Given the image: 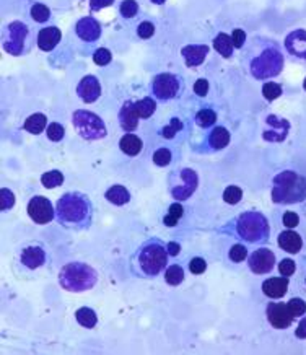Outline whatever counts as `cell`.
Returning a JSON list of instances; mask_svg holds the SVG:
<instances>
[{
  "label": "cell",
  "mask_w": 306,
  "mask_h": 355,
  "mask_svg": "<svg viewBox=\"0 0 306 355\" xmlns=\"http://www.w3.org/2000/svg\"><path fill=\"white\" fill-rule=\"evenodd\" d=\"M240 62L254 80L266 82L280 76L285 67V54L276 40L254 35L241 49Z\"/></svg>",
  "instance_id": "6da1fadb"
},
{
  "label": "cell",
  "mask_w": 306,
  "mask_h": 355,
  "mask_svg": "<svg viewBox=\"0 0 306 355\" xmlns=\"http://www.w3.org/2000/svg\"><path fill=\"white\" fill-rule=\"evenodd\" d=\"M55 218L69 230H83L91 225L93 204L82 193H67L60 196L55 204Z\"/></svg>",
  "instance_id": "7a4b0ae2"
},
{
  "label": "cell",
  "mask_w": 306,
  "mask_h": 355,
  "mask_svg": "<svg viewBox=\"0 0 306 355\" xmlns=\"http://www.w3.org/2000/svg\"><path fill=\"white\" fill-rule=\"evenodd\" d=\"M271 199L276 204H298L306 199V176L285 170L273 176Z\"/></svg>",
  "instance_id": "3957f363"
},
{
  "label": "cell",
  "mask_w": 306,
  "mask_h": 355,
  "mask_svg": "<svg viewBox=\"0 0 306 355\" xmlns=\"http://www.w3.org/2000/svg\"><path fill=\"white\" fill-rule=\"evenodd\" d=\"M233 235L249 245L267 243L271 236V225L267 217L258 210L241 212L233 220Z\"/></svg>",
  "instance_id": "277c9868"
},
{
  "label": "cell",
  "mask_w": 306,
  "mask_h": 355,
  "mask_svg": "<svg viewBox=\"0 0 306 355\" xmlns=\"http://www.w3.org/2000/svg\"><path fill=\"white\" fill-rule=\"evenodd\" d=\"M98 282V272L90 264L72 261L59 270V284L64 291L82 293L90 291Z\"/></svg>",
  "instance_id": "5b68a950"
},
{
  "label": "cell",
  "mask_w": 306,
  "mask_h": 355,
  "mask_svg": "<svg viewBox=\"0 0 306 355\" xmlns=\"http://www.w3.org/2000/svg\"><path fill=\"white\" fill-rule=\"evenodd\" d=\"M36 43V38L28 23L13 20L7 23L2 30V48L12 58H23L30 54Z\"/></svg>",
  "instance_id": "8992f818"
},
{
  "label": "cell",
  "mask_w": 306,
  "mask_h": 355,
  "mask_svg": "<svg viewBox=\"0 0 306 355\" xmlns=\"http://www.w3.org/2000/svg\"><path fill=\"white\" fill-rule=\"evenodd\" d=\"M168 258L170 253L166 250V245L156 238H152L138 248L136 263L141 274L152 279L156 277L165 268H168Z\"/></svg>",
  "instance_id": "52a82bcc"
},
{
  "label": "cell",
  "mask_w": 306,
  "mask_h": 355,
  "mask_svg": "<svg viewBox=\"0 0 306 355\" xmlns=\"http://www.w3.org/2000/svg\"><path fill=\"white\" fill-rule=\"evenodd\" d=\"M184 78L173 72H160L152 78L150 93L156 101L166 103L178 100L184 93Z\"/></svg>",
  "instance_id": "ba28073f"
},
{
  "label": "cell",
  "mask_w": 306,
  "mask_h": 355,
  "mask_svg": "<svg viewBox=\"0 0 306 355\" xmlns=\"http://www.w3.org/2000/svg\"><path fill=\"white\" fill-rule=\"evenodd\" d=\"M72 124H73V129L77 130V134L80 135L82 139L90 140V142L101 140L108 135V129H106L105 121L101 119L98 114L93 113V111H88V110L73 111Z\"/></svg>",
  "instance_id": "9c48e42d"
},
{
  "label": "cell",
  "mask_w": 306,
  "mask_h": 355,
  "mask_svg": "<svg viewBox=\"0 0 306 355\" xmlns=\"http://www.w3.org/2000/svg\"><path fill=\"white\" fill-rule=\"evenodd\" d=\"M170 194L178 202L188 200L197 191L199 176L191 168H179L174 170L168 178Z\"/></svg>",
  "instance_id": "30bf717a"
},
{
  "label": "cell",
  "mask_w": 306,
  "mask_h": 355,
  "mask_svg": "<svg viewBox=\"0 0 306 355\" xmlns=\"http://www.w3.org/2000/svg\"><path fill=\"white\" fill-rule=\"evenodd\" d=\"M289 134H290L289 119L280 118V116L277 114H269L266 121H264L262 139L266 140V142L280 144L289 137Z\"/></svg>",
  "instance_id": "8fae6325"
},
{
  "label": "cell",
  "mask_w": 306,
  "mask_h": 355,
  "mask_svg": "<svg viewBox=\"0 0 306 355\" xmlns=\"http://www.w3.org/2000/svg\"><path fill=\"white\" fill-rule=\"evenodd\" d=\"M73 31H75L77 38L85 44L98 43L101 36H103V26H101L100 20H96L91 15L78 18L75 26H73Z\"/></svg>",
  "instance_id": "7c38bea8"
},
{
  "label": "cell",
  "mask_w": 306,
  "mask_h": 355,
  "mask_svg": "<svg viewBox=\"0 0 306 355\" xmlns=\"http://www.w3.org/2000/svg\"><path fill=\"white\" fill-rule=\"evenodd\" d=\"M28 216L38 225H46L55 218V209L44 196H33L28 202Z\"/></svg>",
  "instance_id": "4fadbf2b"
},
{
  "label": "cell",
  "mask_w": 306,
  "mask_h": 355,
  "mask_svg": "<svg viewBox=\"0 0 306 355\" xmlns=\"http://www.w3.org/2000/svg\"><path fill=\"white\" fill-rule=\"evenodd\" d=\"M248 268L253 274L264 275L276 268V254L269 248H259L248 256Z\"/></svg>",
  "instance_id": "5bb4252c"
},
{
  "label": "cell",
  "mask_w": 306,
  "mask_h": 355,
  "mask_svg": "<svg viewBox=\"0 0 306 355\" xmlns=\"http://www.w3.org/2000/svg\"><path fill=\"white\" fill-rule=\"evenodd\" d=\"M266 316H267L269 324L276 329L290 328V324L294 323V320H295V318L291 316L287 303H282V302L269 303L266 308Z\"/></svg>",
  "instance_id": "9a60e30c"
},
{
  "label": "cell",
  "mask_w": 306,
  "mask_h": 355,
  "mask_svg": "<svg viewBox=\"0 0 306 355\" xmlns=\"http://www.w3.org/2000/svg\"><path fill=\"white\" fill-rule=\"evenodd\" d=\"M75 93L78 96V100L85 103V105H93L100 100L101 93H103V88H101V83L98 80V77L95 76H85L80 78V82L77 83Z\"/></svg>",
  "instance_id": "2e32d148"
},
{
  "label": "cell",
  "mask_w": 306,
  "mask_h": 355,
  "mask_svg": "<svg viewBox=\"0 0 306 355\" xmlns=\"http://www.w3.org/2000/svg\"><path fill=\"white\" fill-rule=\"evenodd\" d=\"M284 48L290 58L306 62V30L298 28L290 31L284 40Z\"/></svg>",
  "instance_id": "e0dca14e"
},
{
  "label": "cell",
  "mask_w": 306,
  "mask_h": 355,
  "mask_svg": "<svg viewBox=\"0 0 306 355\" xmlns=\"http://www.w3.org/2000/svg\"><path fill=\"white\" fill-rule=\"evenodd\" d=\"M208 53H210V48L207 44H186L181 48V58L189 69L201 67L206 62Z\"/></svg>",
  "instance_id": "ac0fdd59"
},
{
  "label": "cell",
  "mask_w": 306,
  "mask_h": 355,
  "mask_svg": "<svg viewBox=\"0 0 306 355\" xmlns=\"http://www.w3.org/2000/svg\"><path fill=\"white\" fill-rule=\"evenodd\" d=\"M60 40H62V31H60L59 26L54 25L43 26L36 35V44L43 53H53L59 46Z\"/></svg>",
  "instance_id": "d6986e66"
},
{
  "label": "cell",
  "mask_w": 306,
  "mask_h": 355,
  "mask_svg": "<svg viewBox=\"0 0 306 355\" xmlns=\"http://www.w3.org/2000/svg\"><path fill=\"white\" fill-rule=\"evenodd\" d=\"M118 121H119L120 129H123L124 132H134V130L138 128L141 116L137 113L136 101L127 100L123 103V106H120L118 111Z\"/></svg>",
  "instance_id": "ffe728a7"
},
{
  "label": "cell",
  "mask_w": 306,
  "mask_h": 355,
  "mask_svg": "<svg viewBox=\"0 0 306 355\" xmlns=\"http://www.w3.org/2000/svg\"><path fill=\"white\" fill-rule=\"evenodd\" d=\"M289 291V277H271L262 282V292L264 295L272 298V300H279Z\"/></svg>",
  "instance_id": "44dd1931"
},
{
  "label": "cell",
  "mask_w": 306,
  "mask_h": 355,
  "mask_svg": "<svg viewBox=\"0 0 306 355\" xmlns=\"http://www.w3.org/2000/svg\"><path fill=\"white\" fill-rule=\"evenodd\" d=\"M20 261L26 269H38L46 263V251L41 246H26L21 251Z\"/></svg>",
  "instance_id": "7402d4cb"
},
{
  "label": "cell",
  "mask_w": 306,
  "mask_h": 355,
  "mask_svg": "<svg viewBox=\"0 0 306 355\" xmlns=\"http://www.w3.org/2000/svg\"><path fill=\"white\" fill-rule=\"evenodd\" d=\"M277 243H279L280 250H284L285 253L290 254L300 253L301 248H303V238H301V235H298L294 228H287L285 232H282Z\"/></svg>",
  "instance_id": "603a6c76"
},
{
  "label": "cell",
  "mask_w": 306,
  "mask_h": 355,
  "mask_svg": "<svg viewBox=\"0 0 306 355\" xmlns=\"http://www.w3.org/2000/svg\"><path fill=\"white\" fill-rule=\"evenodd\" d=\"M212 46L220 58H224V59L233 58L236 48L233 44V40H231V35H228V33H225V31L217 33L212 40Z\"/></svg>",
  "instance_id": "cb8c5ba5"
},
{
  "label": "cell",
  "mask_w": 306,
  "mask_h": 355,
  "mask_svg": "<svg viewBox=\"0 0 306 355\" xmlns=\"http://www.w3.org/2000/svg\"><path fill=\"white\" fill-rule=\"evenodd\" d=\"M230 140H231L230 130L224 128V125H215V128H212V130L207 135V144L212 150H224L225 147H228Z\"/></svg>",
  "instance_id": "d4e9b609"
},
{
  "label": "cell",
  "mask_w": 306,
  "mask_h": 355,
  "mask_svg": "<svg viewBox=\"0 0 306 355\" xmlns=\"http://www.w3.org/2000/svg\"><path fill=\"white\" fill-rule=\"evenodd\" d=\"M119 148L123 150V153H126L127 157H137L138 153L142 152L143 142L138 135L126 132V135H123L119 140Z\"/></svg>",
  "instance_id": "484cf974"
},
{
  "label": "cell",
  "mask_w": 306,
  "mask_h": 355,
  "mask_svg": "<svg viewBox=\"0 0 306 355\" xmlns=\"http://www.w3.org/2000/svg\"><path fill=\"white\" fill-rule=\"evenodd\" d=\"M105 198L109 204L120 207V205H126L129 200H131V193H129L126 186L114 184V186H111L108 191H106Z\"/></svg>",
  "instance_id": "4316f807"
},
{
  "label": "cell",
  "mask_w": 306,
  "mask_h": 355,
  "mask_svg": "<svg viewBox=\"0 0 306 355\" xmlns=\"http://www.w3.org/2000/svg\"><path fill=\"white\" fill-rule=\"evenodd\" d=\"M217 119H219V114L217 111L210 108V106H202L196 111L194 114V123H196L201 129H210L215 125Z\"/></svg>",
  "instance_id": "83f0119b"
},
{
  "label": "cell",
  "mask_w": 306,
  "mask_h": 355,
  "mask_svg": "<svg viewBox=\"0 0 306 355\" xmlns=\"http://www.w3.org/2000/svg\"><path fill=\"white\" fill-rule=\"evenodd\" d=\"M28 15H30V18L35 23H38V25H46V23H49L51 18H53V12H51V8L43 2H31Z\"/></svg>",
  "instance_id": "f1b7e54d"
},
{
  "label": "cell",
  "mask_w": 306,
  "mask_h": 355,
  "mask_svg": "<svg viewBox=\"0 0 306 355\" xmlns=\"http://www.w3.org/2000/svg\"><path fill=\"white\" fill-rule=\"evenodd\" d=\"M23 129H25L26 132L38 135L43 132V130L48 129V118H46V114L43 113H35L28 116L25 123H23Z\"/></svg>",
  "instance_id": "f546056e"
},
{
  "label": "cell",
  "mask_w": 306,
  "mask_h": 355,
  "mask_svg": "<svg viewBox=\"0 0 306 355\" xmlns=\"http://www.w3.org/2000/svg\"><path fill=\"white\" fill-rule=\"evenodd\" d=\"M118 12L123 20L131 21L134 18L138 17V13H141V6H138L137 0H120L118 6Z\"/></svg>",
  "instance_id": "4dcf8cb0"
},
{
  "label": "cell",
  "mask_w": 306,
  "mask_h": 355,
  "mask_svg": "<svg viewBox=\"0 0 306 355\" xmlns=\"http://www.w3.org/2000/svg\"><path fill=\"white\" fill-rule=\"evenodd\" d=\"M75 318H77V323L87 329L95 328L96 323H98V316H96V313L88 306L78 308L75 311Z\"/></svg>",
  "instance_id": "1f68e13d"
},
{
  "label": "cell",
  "mask_w": 306,
  "mask_h": 355,
  "mask_svg": "<svg viewBox=\"0 0 306 355\" xmlns=\"http://www.w3.org/2000/svg\"><path fill=\"white\" fill-rule=\"evenodd\" d=\"M136 108L138 116H141V119H148L155 114L156 100L153 96H143L141 100L136 101Z\"/></svg>",
  "instance_id": "d6a6232c"
},
{
  "label": "cell",
  "mask_w": 306,
  "mask_h": 355,
  "mask_svg": "<svg viewBox=\"0 0 306 355\" xmlns=\"http://www.w3.org/2000/svg\"><path fill=\"white\" fill-rule=\"evenodd\" d=\"M165 282L171 287L179 286L184 282V269L179 264H170L165 270Z\"/></svg>",
  "instance_id": "836d02e7"
},
{
  "label": "cell",
  "mask_w": 306,
  "mask_h": 355,
  "mask_svg": "<svg viewBox=\"0 0 306 355\" xmlns=\"http://www.w3.org/2000/svg\"><path fill=\"white\" fill-rule=\"evenodd\" d=\"M284 95V88H282L280 83L273 82V80H266L262 85V96L266 98V101L272 103L276 101L277 98H280Z\"/></svg>",
  "instance_id": "e575fe53"
},
{
  "label": "cell",
  "mask_w": 306,
  "mask_h": 355,
  "mask_svg": "<svg viewBox=\"0 0 306 355\" xmlns=\"http://www.w3.org/2000/svg\"><path fill=\"white\" fill-rule=\"evenodd\" d=\"M64 183V175L59 170H51L46 171L43 176H41V184L48 189H54L62 186Z\"/></svg>",
  "instance_id": "d590c367"
},
{
  "label": "cell",
  "mask_w": 306,
  "mask_h": 355,
  "mask_svg": "<svg viewBox=\"0 0 306 355\" xmlns=\"http://www.w3.org/2000/svg\"><path fill=\"white\" fill-rule=\"evenodd\" d=\"M184 214V209L183 205H181V202H173L170 205L168 209V214H166L163 222L166 227H176L178 225V222L181 220V217H183Z\"/></svg>",
  "instance_id": "8d00e7d4"
},
{
  "label": "cell",
  "mask_w": 306,
  "mask_h": 355,
  "mask_svg": "<svg viewBox=\"0 0 306 355\" xmlns=\"http://www.w3.org/2000/svg\"><path fill=\"white\" fill-rule=\"evenodd\" d=\"M155 33H156V25L152 20L138 21V25L136 28L137 38L142 40V41H147V40L153 38V36H155Z\"/></svg>",
  "instance_id": "74e56055"
},
{
  "label": "cell",
  "mask_w": 306,
  "mask_h": 355,
  "mask_svg": "<svg viewBox=\"0 0 306 355\" xmlns=\"http://www.w3.org/2000/svg\"><path fill=\"white\" fill-rule=\"evenodd\" d=\"M184 129V124L183 121H181L179 118H171L170 123L165 125L163 129H161V137L163 139H168V140H173L176 135H178L181 130Z\"/></svg>",
  "instance_id": "f35d334b"
},
{
  "label": "cell",
  "mask_w": 306,
  "mask_h": 355,
  "mask_svg": "<svg viewBox=\"0 0 306 355\" xmlns=\"http://www.w3.org/2000/svg\"><path fill=\"white\" fill-rule=\"evenodd\" d=\"M171 158H173V155H171L170 148H166V147H160V148H156L155 152H153L152 160H153V163H155L156 166L163 168V166H168V165H170V163H171Z\"/></svg>",
  "instance_id": "ab89813d"
},
{
  "label": "cell",
  "mask_w": 306,
  "mask_h": 355,
  "mask_svg": "<svg viewBox=\"0 0 306 355\" xmlns=\"http://www.w3.org/2000/svg\"><path fill=\"white\" fill-rule=\"evenodd\" d=\"M91 59H93V62L98 67H106V65L113 62V53L108 48H98L93 53V55H91Z\"/></svg>",
  "instance_id": "60d3db41"
},
{
  "label": "cell",
  "mask_w": 306,
  "mask_h": 355,
  "mask_svg": "<svg viewBox=\"0 0 306 355\" xmlns=\"http://www.w3.org/2000/svg\"><path fill=\"white\" fill-rule=\"evenodd\" d=\"M243 199V191L238 186H226L225 191H224V200L228 205H236L240 202V200Z\"/></svg>",
  "instance_id": "b9f144b4"
},
{
  "label": "cell",
  "mask_w": 306,
  "mask_h": 355,
  "mask_svg": "<svg viewBox=\"0 0 306 355\" xmlns=\"http://www.w3.org/2000/svg\"><path fill=\"white\" fill-rule=\"evenodd\" d=\"M46 135H48L51 142H60L66 135V128L60 123H49L48 129H46Z\"/></svg>",
  "instance_id": "7bdbcfd3"
},
{
  "label": "cell",
  "mask_w": 306,
  "mask_h": 355,
  "mask_svg": "<svg viewBox=\"0 0 306 355\" xmlns=\"http://www.w3.org/2000/svg\"><path fill=\"white\" fill-rule=\"evenodd\" d=\"M228 258L231 263H243V261L248 258L246 246L241 245V243H238V245H233L228 251Z\"/></svg>",
  "instance_id": "ee69618b"
},
{
  "label": "cell",
  "mask_w": 306,
  "mask_h": 355,
  "mask_svg": "<svg viewBox=\"0 0 306 355\" xmlns=\"http://www.w3.org/2000/svg\"><path fill=\"white\" fill-rule=\"evenodd\" d=\"M287 306H289V310L294 318H301L306 313V302L301 300V298H291V300L287 303Z\"/></svg>",
  "instance_id": "f6af8a7d"
},
{
  "label": "cell",
  "mask_w": 306,
  "mask_h": 355,
  "mask_svg": "<svg viewBox=\"0 0 306 355\" xmlns=\"http://www.w3.org/2000/svg\"><path fill=\"white\" fill-rule=\"evenodd\" d=\"M13 205H15V194L7 188L0 189V207L2 210H10Z\"/></svg>",
  "instance_id": "bcb514c9"
},
{
  "label": "cell",
  "mask_w": 306,
  "mask_h": 355,
  "mask_svg": "<svg viewBox=\"0 0 306 355\" xmlns=\"http://www.w3.org/2000/svg\"><path fill=\"white\" fill-rule=\"evenodd\" d=\"M192 92L194 95L199 98H206L208 95V92H210V82H208L207 78H197L192 85Z\"/></svg>",
  "instance_id": "7dc6e473"
},
{
  "label": "cell",
  "mask_w": 306,
  "mask_h": 355,
  "mask_svg": "<svg viewBox=\"0 0 306 355\" xmlns=\"http://www.w3.org/2000/svg\"><path fill=\"white\" fill-rule=\"evenodd\" d=\"M231 40H233V44L236 49H243L244 44L248 43V35L246 31L243 30V28H235L233 31H231Z\"/></svg>",
  "instance_id": "c3c4849f"
},
{
  "label": "cell",
  "mask_w": 306,
  "mask_h": 355,
  "mask_svg": "<svg viewBox=\"0 0 306 355\" xmlns=\"http://www.w3.org/2000/svg\"><path fill=\"white\" fill-rule=\"evenodd\" d=\"M296 270V264L294 259H282L280 264H279V272L280 275H284V277H291V275L295 274Z\"/></svg>",
  "instance_id": "681fc988"
},
{
  "label": "cell",
  "mask_w": 306,
  "mask_h": 355,
  "mask_svg": "<svg viewBox=\"0 0 306 355\" xmlns=\"http://www.w3.org/2000/svg\"><path fill=\"white\" fill-rule=\"evenodd\" d=\"M189 270H191V272L194 274V275H201V274H204L207 270V263H206V259H202V258H192L191 261H189Z\"/></svg>",
  "instance_id": "f907efd6"
},
{
  "label": "cell",
  "mask_w": 306,
  "mask_h": 355,
  "mask_svg": "<svg viewBox=\"0 0 306 355\" xmlns=\"http://www.w3.org/2000/svg\"><path fill=\"white\" fill-rule=\"evenodd\" d=\"M114 2L116 0H88V7H90V12H100L114 6Z\"/></svg>",
  "instance_id": "816d5d0a"
},
{
  "label": "cell",
  "mask_w": 306,
  "mask_h": 355,
  "mask_svg": "<svg viewBox=\"0 0 306 355\" xmlns=\"http://www.w3.org/2000/svg\"><path fill=\"white\" fill-rule=\"evenodd\" d=\"M282 222H284L287 228H295L300 223V217L295 212H285L284 217H282Z\"/></svg>",
  "instance_id": "f5cc1de1"
},
{
  "label": "cell",
  "mask_w": 306,
  "mask_h": 355,
  "mask_svg": "<svg viewBox=\"0 0 306 355\" xmlns=\"http://www.w3.org/2000/svg\"><path fill=\"white\" fill-rule=\"evenodd\" d=\"M295 336L298 339H306V316L301 318V321L298 323V328L295 331Z\"/></svg>",
  "instance_id": "db71d44e"
},
{
  "label": "cell",
  "mask_w": 306,
  "mask_h": 355,
  "mask_svg": "<svg viewBox=\"0 0 306 355\" xmlns=\"http://www.w3.org/2000/svg\"><path fill=\"white\" fill-rule=\"evenodd\" d=\"M166 250H168L170 256H178L181 253V245L176 241H170L168 245H166Z\"/></svg>",
  "instance_id": "11a10c76"
},
{
  "label": "cell",
  "mask_w": 306,
  "mask_h": 355,
  "mask_svg": "<svg viewBox=\"0 0 306 355\" xmlns=\"http://www.w3.org/2000/svg\"><path fill=\"white\" fill-rule=\"evenodd\" d=\"M150 2L153 3V6H165V3L168 2V0H150Z\"/></svg>",
  "instance_id": "9f6ffc18"
},
{
  "label": "cell",
  "mask_w": 306,
  "mask_h": 355,
  "mask_svg": "<svg viewBox=\"0 0 306 355\" xmlns=\"http://www.w3.org/2000/svg\"><path fill=\"white\" fill-rule=\"evenodd\" d=\"M303 90L306 92V77H305V80H303Z\"/></svg>",
  "instance_id": "6f0895ef"
},
{
  "label": "cell",
  "mask_w": 306,
  "mask_h": 355,
  "mask_svg": "<svg viewBox=\"0 0 306 355\" xmlns=\"http://www.w3.org/2000/svg\"><path fill=\"white\" fill-rule=\"evenodd\" d=\"M305 282H306V279H305Z\"/></svg>",
  "instance_id": "680465c9"
}]
</instances>
